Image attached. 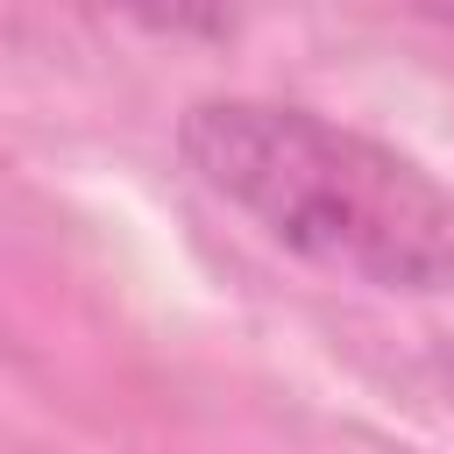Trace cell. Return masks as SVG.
I'll use <instances>...</instances> for the list:
<instances>
[{"mask_svg": "<svg viewBox=\"0 0 454 454\" xmlns=\"http://www.w3.org/2000/svg\"><path fill=\"white\" fill-rule=\"evenodd\" d=\"M177 142L184 163L291 255L383 291L454 284V199L411 156L262 99H206Z\"/></svg>", "mask_w": 454, "mask_h": 454, "instance_id": "cell-1", "label": "cell"}]
</instances>
